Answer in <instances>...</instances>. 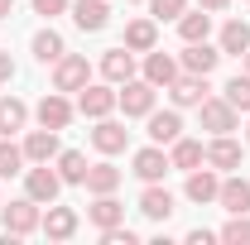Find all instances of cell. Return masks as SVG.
<instances>
[{"instance_id":"1","label":"cell","mask_w":250,"mask_h":245,"mask_svg":"<svg viewBox=\"0 0 250 245\" xmlns=\"http://www.w3.org/2000/svg\"><path fill=\"white\" fill-rule=\"evenodd\" d=\"M39 202L34 197H20V202H10V207H0V226H5V236H34L39 231Z\"/></svg>"},{"instance_id":"2","label":"cell","mask_w":250,"mask_h":245,"mask_svg":"<svg viewBox=\"0 0 250 245\" xmlns=\"http://www.w3.org/2000/svg\"><path fill=\"white\" fill-rule=\"evenodd\" d=\"M87 82H92V67L82 53H62L53 62V92H82Z\"/></svg>"},{"instance_id":"3","label":"cell","mask_w":250,"mask_h":245,"mask_svg":"<svg viewBox=\"0 0 250 245\" xmlns=\"http://www.w3.org/2000/svg\"><path fill=\"white\" fill-rule=\"evenodd\" d=\"M58 168H48V163H34V168H24V197H34L39 207H48V202H58Z\"/></svg>"},{"instance_id":"4","label":"cell","mask_w":250,"mask_h":245,"mask_svg":"<svg viewBox=\"0 0 250 245\" xmlns=\"http://www.w3.org/2000/svg\"><path fill=\"white\" fill-rule=\"evenodd\" d=\"M154 96H159L154 82H145V77L135 82L130 77V82H121V92H116V106H121L125 116H149L154 111Z\"/></svg>"},{"instance_id":"5","label":"cell","mask_w":250,"mask_h":245,"mask_svg":"<svg viewBox=\"0 0 250 245\" xmlns=\"http://www.w3.org/2000/svg\"><path fill=\"white\" fill-rule=\"evenodd\" d=\"M197 116H202V130H212V135H231L236 130V106L226 101V96H202V106H197Z\"/></svg>"},{"instance_id":"6","label":"cell","mask_w":250,"mask_h":245,"mask_svg":"<svg viewBox=\"0 0 250 245\" xmlns=\"http://www.w3.org/2000/svg\"><path fill=\"white\" fill-rule=\"evenodd\" d=\"M39 125H48V130H67L72 125V116H77V106L67 101V92H48L43 101H39Z\"/></svg>"},{"instance_id":"7","label":"cell","mask_w":250,"mask_h":245,"mask_svg":"<svg viewBox=\"0 0 250 245\" xmlns=\"http://www.w3.org/2000/svg\"><path fill=\"white\" fill-rule=\"evenodd\" d=\"M67 10H72V24L82 34H96V29L111 24V5H106V0H72Z\"/></svg>"},{"instance_id":"8","label":"cell","mask_w":250,"mask_h":245,"mask_svg":"<svg viewBox=\"0 0 250 245\" xmlns=\"http://www.w3.org/2000/svg\"><path fill=\"white\" fill-rule=\"evenodd\" d=\"M188 202H197V207H207V202H217V192H221V178H217V168H212V163H207V168H202V163H197V168H192V173H188Z\"/></svg>"},{"instance_id":"9","label":"cell","mask_w":250,"mask_h":245,"mask_svg":"<svg viewBox=\"0 0 250 245\" xmlns=\"http://www.w3.org/2000/svg\"><path fill=\"white\" fill-rule=\"evenodd\" d=\"M20 149H24V159H29V163H53V159H58V130L39 125V130H29V135H24V144H20Z\"/></svg>"},{"instance_id":"10","label":"cell","mask_w":250,"mask_h":245,"mask_svg":"<svg viewBox=\"0 0 250 245\" xmlns=\"http://www.w3.org/2000/svg\"><path fill=\"white\" fill-rule=\"evenodd\" d=\"M168 96H173V106H202L207 77H202V72H178V77L168 82Z\"/></svg>"},{"instance_id":"11","label":"cell","mask_w":250,"mask_h":245,"mask_svg":"<svg viewBox=\"0 0 250 245\" xmlns=\"http://www.w3.org/2000/svg\"><path fill=\"white\" fill-rule=\"evenodd\" d=\"M168 168H173V163H168L164 144H145V149L135 154V178H145V183H159Z\"/></svg>"},{"instance_id":"12","label":"cell","mask_w":250,"mask_h":245,"mask_svg":"<svg viewBox=\"0 0 250 245\" xmlns=\"http://www.w3.org/2000/svg\"><path fill=\"white\" fill-rule=\"evenodd\" d=\"M39 231H43L48 241H72V236H77V212H72V207H53V202H48V216L39 221Z\"/></svg>"},{"instance_id":"13","label":"cell","mask_w":250,"mask_h":245,"mask_svg":"<svg viewBox=\"0 0 250 245\" xmlns=\"http://www.w3.org/2000/svg\"><path fill=\"white\" fill-rule=\"evenodd\" d=\"M178 72H183V67H178V58H173V53H159V48H149V53H145V82H154V87H164V92H168V82H173Z\"/></svg>"},{"instance_id":"14","label":"cell","mask_w":250,"mask_h":245,"mask_svg":"<svg viewBox=\"0 0 250 245\" xmlns=\"http://www.w3.org/2000/svg\"><path fill=\"white\" fill-rule=\"evenodd\" d=\"M77 111H82V116H92V121H101V116H111V111H116V92H111V87H92V82H87V87L77 92Z\"/></svg>"},{"instance_id":"15","label":"cell","mask_w":250,"mask_h":245,"mask_svg":"<svg viewBox=\"0 0 250 245\" xmlns=\"http://www.w3.org/2000/svg\"><path fill=\"white\" fill-rule=\"evenodd\" d=\"M217 62H221V48H212V43L202 39V43H188V48H183L178 67H183V72H202V77H212Z\"/></svg>"},{"instance_id":"16","label":"cell","mask_w":250,"mask_h":245,"mask_svg":"<svg viewBox=\"0 0 250 245\" xmlns=\"http://www.w3.org/2000/svg\"><path fill=\"white\" fill-rule=\"evenodd\" d=\"M101 77H106V82H116V87H121V82H130V77H135V53H130V48H111V53H101Z\"/></svg>"},{"instance_id":"17","label":"cell","mask_w":250,"mask_h":245,"mask_svg":"<svg viewBox=\"0 0 250 245\" xmlns=\"http://www.w3.org/2000/svg\"><path fill=\"white\" fill-rule=\"evenodd\" d=\"M207 163H212L217 173H231V168H241V144H236L231 135H212V144H207Z\"/></svg>"},{"instance_id":"18","label":"cell","mask_w":250,"mask_h":245,"mask_svg":"<svg viewBox=\"0 0 250 245\" xmlns=\"http://www.w3.org/2000/svg\"><path fill=\"white\" fill-rule=\"evenodd\" d=\"M87 221H92L96 231H111V226H121V221H125V207L116 202V192H101L92 207H87Z\"/></svg>"},{"instance_id":"19","label":"cell","mask_w":250,"mask_h":245,"mask_svg":"<svg viewBox=\"0 0 250 245\" xmlns=\"http://www.w3.org/2000/svg\"><path fill=\"white\" fill-rule=\"evenodd\" d=\"M168 163H173V168H183V173H192L197 163H207V144H197V140L178 135V140L168 144Z\"/></svg>"},{"instance_id":"20","label":"cell","mask_w":250,"mask_h":245,"mask_svg":"<svg viewBox=\"0 0 250 245\" xmlns=\"http://www.w3.org/2000/svg\"><path fill=\"white\" fill-rule=\"evenodd\" d=\"M92 144H96L101 154H121L125 144H130V130H125V125H116L111 116H101V121H96V130H92Z\"/></svg>"},{"instance_id":"21","label":"cell","mask_w":250,"mask_h":245,"mask_svg":"<svg viewBox=\"0 0 250 245\" xmlns=\"http://www.w3.org/2000/svg\"><path fill=\"white\" fill-rule=\"evenodd\" d=\"M145 121H149V140H154V144H173V140L183 135V116H178V111H149Z\"/></svg>"},{"instance_id":"22","label":"cell","mask_w":250,"mask_h":245,"mask_svg":"<svg viewBox=\"0 0 250 245\" xmlns=\"http://www.w3.org/2000/svg\"><path fill=\"white\" fill-rule=\"evenodd\" d=\"M140 212L149 216V221H168V216H173V192L159 187V183H149L145 192H140Z\"/></svg>"},{"instance_id":"23","label":"cell","mask_w":250,"mask_h":245,"mask_svg":"<svg viewBox=\"0 0 250 245\" xmlns=\"http://www.w3.org/2000/svg\"><path fill=\"white\" fill-rule=\"evenodd\" d=\"M217 202H221V212H231V216L250 212V183H246V178H221Z\"/></svg>"},{"instance_id":"24","label":"cell","mask_w":250,"mask_h":245,"mask_svg":"<svg viewBox=\"0 0 250 245\" xmlns=\"http://www.w3.org/2000/svg\"><path fill=\"white\" fill-rule=\"evenodd\" d=\"M159 43V20H130L125 24V48L130 53H149Z\"/></svg>"},{"instance_id":"25","label":"cell","mask_w":250,"mask_h":245,"mask_svg":"<svg viewBox=\"0 0 250 245\" xmlns=\"http://www.w3.org/2000/svg\"><path fill=\"white\" fill-rule=\"evenodd\" d=\"M121 168H116V163H92V168H87V192H92V197H101V192H116V187H121Z\"/></svg>"},{"instance_id":"26","label":"cell","mask_w":250,"mask_h":245,"mask_svg":"<svg viewBox=\"0 0 250 245\" xmlns=\"http://www.w3.org/2000/svg\"><path fill=\"white\" fill-rule=\"evenodd\" d=\"M29 125V106L20 96H0V135H15Z\"/></svg>"},{"instance_id":"27","label":"cell","mask_w":250,"mask_h":245,"mask_svg":"<svg viewBox=\"0 0 250 245\" xmlns=\"http://www.w3.org/2000/svg\"><path fill=\"white\" fill-rule=\"evenodd\" d=\"M87 154L82 149H58V178L62 183H87Z\"/></svg>"},{"instance_id":"28","label":"cell","mask_w":250,"mask_h":245,"mask_svg":"<svg viewBox=\"0 0 250 245\" xmlns=\"http://www.w3.org/2000/svg\"><path fill=\"white\" fill-rule=\"evenodd\" d=\"M178 34H183V43H202L207 34H212V10H197V15H178Z\"/></svg>"},{"instance_id":"29","label":"cell","mask_w":250,"mask_h":245,"mask_svg":"<svg viewBox=\"0 0 250 245\" xmlns=\"http://www.w3.org/2000/svg\"><path fill=\"white\" fill-rule=\"evenodd\" d=\"M62 53H67V43H62L58 29H39V34H34V58H39V62H58Z\"/></svg>"},{"instance_id":"30","label":"cell","mask_w":250,"mask_h":245,"mask_svg":"<svg viewBox=\"0 0 250 245\" xmlns=\"http://www.w3.org/2000/svg\"><path fill=\"white\" fill-rule=\"evenodd\" d=\"M250 48V24L246 20H226V29H221V53H246Z\"/></svg>"},{"instance_id":"31","label":"cell","mask_w":250,"mask_h":245,"mask_svg":"<svg viewBox=\"0 0 250 245\" xmlns=\"http://www.w3.org/2000/svg\"><path fill=\"white\" fill-rule=\"evenodd\" d=\"M24 163H29V159H24V149H20V144H10V135H5V140H0V178L24 173Z\"/></svg>"},{"instance_id":"32","label":"cell","mask_w":250,"mask_h":245,"mask_svg":"<svg viewBox=\"0 0 250 245\" xmlns=\"http://www.w3.org/2000/svg\"><path fill=\"white\" fill-rule=\"evenodd\" d=\"M217 241H226V245H250V212L231 216V221L217 231Z\"/></svg>"},{"instance_id":"33","label":"cell","mask_w":250,"mask_h":245,"mask_svg":"<svg viewBox=\"0 0 250 245\" xmlns=\"http://www.w3.org/2000/svg\"><path fill=\"white\" fill-rule=\"evenodd\" d=\"M226 101H231L236 111H250V72H236V77L226 82Z\"/></svg>"},{"instance_id":"34","label":"cell","mask_w":250,"mask_h":245,"mask_svg":"<svg viewBox=\"0 0 250 245\" xmlns=\"http://www.w3.org/2000/svg\"><path fill=\"white\" fill-rule=\"evenodd\" d=\"M149 10H154V20L164 24V20H178L188 10V0H149Z\"/></svg>"},{"instance_id":"35","label":"cell","mask_w":250,"mask_h":245,"mask_svg":"<svg viewBox=\"0 0 250 245\" xmlns=\"http://www.w3.org/2000/svg\"><path fill=\"white\" fill-rule=\"evenodd\" d=\"M67 5H72V0H34V15H48V20H53V15L67 10Z\"/></svg>"},{"instance_id":"36","label":"cell","mask_w":250,"mask_h":245,"mask_svg":"<svg viewBox=\"0 0 250 245\" xmlns=\"http://www.w3.org/2000/svg\"><path fill=\"white\" fill-rule=\"evenodd\" d=\"M212 241H217V231H202V226L188 231V245H212Z\"/></svg>"},{"instance_id":"37","label":"cell","mask_w":250,"mask_h":245,"mask_svg":"<svg viewBox=\"0 0 250 245\" xmlns=\"http://www.w3.org/2000/svg\"><path fill=\"white\" fill-rule=\"evenodd\" d=\"M10 77H15V58L0 48V82H10Z\"/></svg>"},{"instance_id":"38","label":"cell","mask_w":250,"mask_h":245,"mask_svg":"<svg viewBox=\"0 0 250 245\" xmlns=\"http://www.w3.org/2000/svg\"><path fill=\"white\" fill-rule=\"evenodd\" d=\"M197 5H202V10H212V15H221V10H226L231 0H197Z\"/></svg>"},{"instance_id":"39","label":"cell","mask_w":250,"mask_h":245,"mask_svg":"<svg viewBox=\"0 0 250 245\" xmlns=\"http://www.w3.org/2000/svg\"><path fill=\"white\" fill-rule=\"evenodd\" d=\"M10 10H15V0H0V20H10Z\"/></svg>"},{"instance_id":"40","label":"cell","mask_w":250,"mask_h":245,"mask_svg":"<svg viewBox=\"0 0 250 245\" xmlns=\"http://www.w3.org/2000/svg\"><path fill=\"white\" fill-rule=\"evenodd\" d=\"M241 58H246V72H250V48H246V53H241Z\"/></svg>"},{"instance_id":"41","label":"cell","mask_w":250,"mask_h":245,"mask_svg":"<svg viewBox=\"0 0 250 245\" xmlns=\"http://www.w3.org/2000/svg\"><path fill=\"white\" fill-rule=\"evenodd\" d=\"M246 140H250V125H246Z\"/></svg>"}]
</instances>
